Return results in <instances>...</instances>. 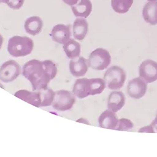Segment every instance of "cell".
<instances>
[{
	"label": "cell",
	"mask_w": 157,
	"mask_h": 157,
	"mask_svg": "<svg viewBox=\"0 0 157 157\" xmlns=\"http://www.w3.org/2000/svg\"><path fill=\"white\" fill-rule=\"evenodd\" d=\"M3 41H4V38H3V36L1 34H0V49L2 48V47L3 46Z\"/></svg>",
	"instance_id": "obj_27"
},
{
	"label": "cell",
	"mask_w": 157,
	"mask_h": 157,
	"mask_svg": "<svg viewBox=\"0 0 157 157\" xmlns=\"http://www.w3.org/2000/svg\"><path fill=\"white\" fill-rule=\"evenodd\" d=\"M89 24L86 19L79 18H77L72 26L73 36L77 40L82 41L87 34Z\"/></svg>",
	"instance_id": "obj_16"
},
{
	"label": "cell",
	"mask_w": 157,
	"mask_h": 157,
	"mask_svg": "<svg viewBox=\"0 0 157 157\" xmlns=\"http://www.w3.org/2000/svg\"><path fill=\"white\" fill-rule=\"evenodd\" d=\"M133 127L134 124L130 120L126 118H121L119 120L118 126H117L116 130L128 131L129 129H133Z\"/></svg>",
	"instance_id": "obj_22"
},
{
	"label": "cell",
	"mask_w": 157,
	"mask_h": 157,
	"mask_svg": "<svg viewBox=\"0 0 157 157\" xmlns=\"http://www.w3.org/2000/svg\"><path fill=\"white\" fill-rule=\"evenodd\" d=\"M98 122L101 128L116 130L118 126L119 120L116 116L115 113L108 109L100 115Z\"/></svg>",
	"instance_id": "obj_13"
},
{
	"label": "cell",
	"mask_w": 157,
	"mask_h": 157,
	"mask_svg": "<svg viewBox=\"0 0 157 157\" xmlns=\"http://www.w3.org/2000/svg\"><path fill=\"white\" fill-rule=\"evenodd\" d=\"M74 15L76 17L87 18L93 10V5L90 0H80L77 4L71 6Z\"/></svg>",
	"instance_id": "obj_17"
},
{
	"label": "cell",
	"mask_w": 157,
	"mask_h": 157,
	"mask_svg": "<svg viewBox=\"0 0 157 157\" xmlns=\"http://www.w3.org/2000/svg\"><path fill=\"white\" fill-rule=\"evenodd\" d=\"M33 47L34 43L32 38L17 35L9 38L7 50L11 56L21 57L30 55Z\"/></svg>",
	"instance_id": "obj_3"
},
{
	"label": "cell",
	"mask_w": 157,
	"mask_h": 157,
	"mask_svg": "<svg viewBox=\"0 0 157 157\" xmlns=\"http://www.w3.org/2000/svg\"><path fill=\"white\" fill-rule=\"evenodd\" d=\"M14 95L36 108L42 107V94L40 90L29 91L26 89H21L17 91Z\"/></svg>",
	"instance_id": "obj_11"
},
{
	"label": "cell",
	"mask_w": 157,
	"mask_h": 157,
	"mask_svg": "<svg viewBox=\"0 0 157 157\" xmlns=\"http://www.w3.org/2000/svg\"><path fill=\"white\" fill-rule=\"evenodd\" d=\"M149 2H156L157 0H148Z\"/></svg>",
	"instance_id": "obj_29"
},
{
	"label": "cell",
	"mask_w": 157,
	"mask_h": 157,
	"mask_svg": "<svg viewBox=\"0 0 157 157\" xmlns=\"http://www.w3.org/2000/svg\"><path fill=\"white\" fill-rule=\"evenodd\" d=\"M147 90V82L141 77H136L130 80L127 87V92L130 98L135 99L142 98Z\"/></svg>",
	"instance_id": "obj_9"
},
{
	"label": "cell",
	"mask_w": 157,
	"mask_h": 157,
	"mask_svg": "<svg viewBox=\"0 0 157 157\" xmlns=\"http://www.w3.org/2000/svg\"><path fill=\"white\" fill-rule=\"evenodd\" d=\"M21 67L14 60L4 62L0 67V80L5 83L13 82L21 74Z\"/></svg>",
	"instance_id": "obj_7"
},
{
	"label": "cell",
	"mask_w": 157,
	"mask_h": 157,
	"mask_svg": "<svg viewBox=\"0 0 157 157\" xmlns=\"http://www.w3.org/2000/svg\"><path fill=\"white\" fill-rule=\"evenodd\" d=\"M77 122H80V123H85V124H89V122L87 121V120H85V119H83V118H81V119H78L77 121Z\"/></svg>",
	"instance_id": "obj_26"
},
{
	"label": "cell",
	"mask_w": 157,
	"mask_h": 157,
	"mask_svg": "<svg viewBox=\"0 0 157 157\" xmlns=\"http://www.w3.org/2000/svg\"><path fill=\"white\" fill-rule=\"evenodd\" d=\"M57 74L56 64L50 60L32 59L26 62L22 67V75L30 81L33 90L47 88Z\"/></svg>",
	"instance_id": "obj_1"
},
{
	"label": "cell",
	"mask_w": 157,
	"mask_h": 157,
	"mask_svg": "<svg viewBox=\"0 0 157 157\" xmlns=\"http://www.w3.org/2000/svg\"><path fill=\"white\" fill-rule=\"evenodd\" d=\"M75 102V98L73 93L62 89L55 93L52 107L59 111H66L72 109Z\"/></svg>",
	"instance_id": "obj_6"
},
{
	"label": "cell",
	"mask_w": 157,
	"mask_h": 157,
	"mask_svg": "<svg viewBox=\"0 0 157 157\" xmlns=\"http://www.w3.org/2000/svg\"><path fill=\"white\" fill-rule=\"evenodd\" d=\"M63 49L65 54L70 59H74L79 57L81 52L80 44L74 39H70L69 41L63 44Z\"/></svg>",
	"instance_id": "obj_19"
},
{
	"label": "cell",
	"mask_w": 157,
	"mask_h": 157,
	"mask_svg": "<svg viewBox=\"0 0 157 157\" xmlns=\"http://www.w3.org/2000/svg\"><path fill=\"white\" fill-rule=\"evenodd\" d=\"M133 3V0H111L113 10L119 14L127 13Z\"/></svg>",
	"instance_id": "obj_20"
},
{
	"label": "cell",
	"mask_w": 157,
	"mask_h": 157,
	"mask_svg": "<svg viewBox=\"0 0 157 157\" xmlns=\"http://www.w3.org/2000/svg\"><path fill=\"white\" fill-rule=\"evenodd\" d=\"M79 0H63V2L69 6H73L78 3Z\"/></svg>",
	"instance_id": "obj_25"
},
{
	"label": "cell",
	"mask_w": 157,
	"mask_h": 157,
	"mask_svg": "<svg viewBox=\"0 0 157 157\" xmlns=\"http://www.w3.org/2000/svg\"><path fill=\"white\" fill-rule=\"evenodd\" d=\"M24 2L25 0H10L7 5L13 10H19L23 6Z\"/></svg>",
	"instance_id": "obj_24"
},
{
	"label": "cell",
	"mask_w": 157,
	"mask_h": 157,
	"mask_svg": "<svg viewBox=\"0 0 157 157\" xmlns=\"http://www.w3.org/2000/svg\"><path fill=\"white\" fill-rule=\"evenodd\" d=\"M126 98L121 91H114L110 93L108 100V108L114 113L118 112L124 106Z\"/></svg>",
	"instance_id": "obj_14"
},
{
	"label": "cell",
	"mask_w": 157,
	"mask_h": 157,
	"mask_svg": "<svg viewBox=\"0 0 157 157\" xmlns=\"http://www.w3.org/2000/svg\"><path fill=\"white\" fill-rule=\"evenodd\" d=\"M44 23L40 17L33 16L28 18L24 23L25 32L28 34L35 36L40 33L43 29Z\"/></svg>",
	"instance_id": "obj_15"
},
{
	"label": "cell",
	"mask_w": 157,
	"mask_h": 157,
	"mask_svg": "<svg viewBox=\"0 0 157 157\" xmlns=\"http://www.w3.org/2000/svg\"><path fill=\"white\" fill-rule=\"evenodd\" d=\"M111 62V56L108 50L98 48L91 52L87 60L89 67L96 71L107 69Z\"/></svg>",
	"instance_id": "obj_4"
},
{
	"label": "cell",
	"mask_w": 157,
	"mask_h": 157,
	"mask_svg": "<svg viewBox=\"0 0 157 157\" xmlns=\"http://www.w3.org/2000/svg\"><path fill=\"white\" fill-rule=\"evenodd\" d=\"M106 88V82L101 78L77 79L74 84L72 93L78 99H84L89 96L100 94Z\"/></svg>",
	"instance_id": "obj_2"
},
{
	"label": "cell",
	"mask_w": 157,
	"mask_h": 157,
	"mask_svg": "<svg viewBox=\"0 0 157 157\" xmlns=\"http://www.w3.org/2000/svg\"><path fill=\"white\" fill-rule=\"evenodd\" d=\"M40 90L42 94V107H48L52 105L56 92L48 87Z\"/></svg>",
	"instance_id": "obj_21"
},
{
	"label": "cell",
	"mask_w": 157,
	"mask_h": 157,
	"mask_svg": "<svg viewBox=\"0 0 157 157\" xmlns=\"http://www.w3.org/2000/svg\"><path fill=\"white\" fill-rule=\"evenodd\" d=\"M139 74L147 83L157 81V62L150 59L144 60L139 67Z\"/></svg>",
	"instance_id": "obj_8"
},
{
	"label": "cell",
	"mask_w": 157,
	"mask_h": 157,
	"mask_svg": "<svg viewBox=\"0 0 157 157\" xmlns=\"http://www.w3.org/2000/svg\"><path fill=\"white\" fill-rule=\"evenodd\" d=\"M140 133H157V114L155 120L152 121L151 124L148 126H145L139 130Z\"/></svg>",
	"instance_id": "obj_23"
},
{
	"label": "cell",
	"mask_w": 157,
	"mask_h": 157,
	"mask_svg": "<svg viewBox=\"0 0 157 157\" xmlns=\"http://www.w3.org/2000/svg\"><path fill=\"white\" fill-rule=\"evenodd\" d=\"M10 0H0V3H6L7 4Z\"/></svg>",
	"instance_id": "obj_28"
},
{
	"label": "cell",
	"mask_w": 157,
	"mask_h": 157,
	"mask_svg": "<svg viewBox=\"0 0 157 157\" xmlns=\"http://www.w3.org/2000/svg\"><path fill=\"white\" fill-rule=\"evenodd\" d=\"M50 36L55 42L59 44H65L71 39V25L57 24L52 29Z\"/></svg>",
	"instance_id": "obj_10"
},
{
	"label": "cell",
	"mask_w": 157,
	"mask_h": 157,
	"mask_svg": "<svg viewBox=\"0 0 157 157\" xmlns=\"http://www.w3.org/2000/svg\"><path fill=\"white\" fill-rule=\"evenodd\" d=\"M126 78L125 71L116 65L109 68L104 75V80L108 87L111 90H117L122 88L125 82Z\"/></svg>",
	"instance_id": "obj_5"
},
{
	"label": "cell",
	"mask_w": 157,
	"mask_h": 157,
	"mask_svg": "<svg viewBox=\"0 0 157 157\" xmlns=\"http://www.w3.org/2000/svg\"><path fill=\"white\" fill-rule=\"evenodd\" d=\"M143 17L151 25H157V2H150L144 6Z\"/></svg>",
	"instance_id": "obj_18"
},
{
	"label": "cell",
	"mask_w": 157,
	"mask_h": 157,
	"mask_svg": "<svg viewBox=\"0 0 157 157\" xmlns=\"http://www.w3.org/2000/svg\"><path fill=\"white\" fill-rule=\"evenodd\" d=\"M87 60L83 57H78L71 59L69 62L71 74L75 77L84 76L88 71Z\"/></svg>",
	"instance_id": "obj_12"
}]
</instances>
